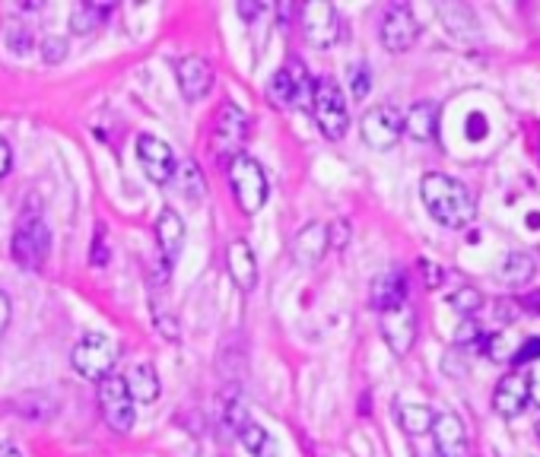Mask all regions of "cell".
Here are the masks:
<instances>
[{
    "mask_svg": "<svg viewBox=\"0 0 540 457\" xmlns=\"http://www.w3.org/2000/svg\"><path fill=\"white\" fill-rule=\"evenodd\" d=\"M347 239H350V226L344 223V219H340V223H334V226H328V242H331V248H344Z\"/></svg>",
    "mask_w": 540,
    "mask_h": 457,
    "instance_id": "obj_35",
    "label": "cell"
},
{
    "mask_svg": "<svg viewBox=\"0 0 540 457\" xmlns=\"http://www.w3.org/2000/svg\"><path fill=\"white\" fill-rule=\"evenodd\" d=\"M299 23H302V35L312 48L324 51L334 48L344 35V23H340V13L328 0H312L299 10Z\"/></svg>",
    "mask_w": 540,
    "mask_h": 457,
    "instance_id": "obj_8",
    "label": "cell"
},
{
    "mask_svg": "<svg viewBox=\"0 0 540 457\" xmlns=\"http://www.w3.org/2000/svg\"><path fill=\"white\" fill-rule=\"evenodd\" d=\"M226 267H229V277L242 292H251L258 286V258H255V248H251L245 239H232L226 248Z\"/></svg>",
    "mask_w": 540,
    "mask_h": 457,
    "instance_id": "obj_16",
    "label": "cell"
},
{
    "mask_svg": "<svg viewBox=\"0 0 540 457\" xmlns=\"http://www.w3.org/2000/svg\"><path fill=\"white\" fill-rule=\"evenodd\" d=\"M432 419H436V413H432L429 407L423 404H404L398 410V426L410 435V438H420L432 429Z\"/></svg>",
    "mask_w": 540,
    "mask_h": 457,
    "instance_id": "obj_25",
    "label": "cell"
},
{
    "mask_svg": "<svg viewBox=\"0 0 540 457\" xmlns=\"http://www.w3.org/2000/svg\"><path fill=\"white\" fill-rule=\"evenodd\" d=\"M10 166H13V153H10V143L0 137V178L10 175Z\"/></svg>",
    "mask_w": 540,
    "mask_h": 457,
    "instance_id": "obj_38",
    "label": "cell"
},
{
    "mask_svg": "<svg viewBox=\"0 0 540 457\" xmlns=\"http://www.w3.org/2000/svg\"><path fill=\"white\" fill-rule=\"evenodd\" d=\"M156 245L162 251V261L172 264L185 248V223L175 210H162L156 219Z\"/></svg>",
    "mask_w": 540,
    "mask_h": 457,
    "instance_id": "obj_19",
    "label": "cell"
},
{
    "mask_svg": "<svg viewBox=\"0 0 540 457\" xmlns=\"http://www.w3.org/2000/svg\"><path fill=\"white\" fill-rule=\"evenodd\" d=\"M0 457H20V451H16L13 445H0Z\"/></svg>",
    "mask_w": 540,
    "mask_h": 457,
    "instance_id": "obj_42",
    "label": "cell"
},
{
    "mask_svg": "<svg viewBox=\"0 0 540 457\" xmlns=\"http://www.w3.org/2000/svg\"><path fill=\"white\" fill-rule=\"evenodd\" d=\"M267 99L274 108H302V112H312L315 77L299 58H290L274 73V77H270Z\"/></svg>",
    "mask_w": 540,
    "mask_h": 457,
    "instance_id": "obj_2",
    "label": "cell"
},
{
    "mask_svg": "<svg viewBox=\"0 0 540 457\" xmlns=\"http://www.w3.org/2000/svg\"><path fill=\"white\" fill-rule=\"evenodd\" d=\"M137 159H140L143 175H147L153 185H169L175 169H178L172 146L162 137H156V134H140L137 137Z\"/></svg>",
    "mask_w": 540,
    "mask_h": 457,
    "instance_id": "obj_11",
    "label": "cell"
},
{
    "mask_svg": "<svg viewBox=\"0 0 540 457\" xmlns=\"http://www.w3.org/2000/svg\"><path fill=\"white\" fill-rule=\"evenodd\" d=\"M99 410L105 416V423L112 432L118 435H128L137 423V410H134V400L124 388V378L118 375H108L99 381Z\"/></svg>",
    "mask_w": 540,
    "mask_h": 457,
    "instance_id": "obj_9",
    "label": "cell"
},
{
    "mask_svg": "<svg viewBox=\"0 0 540 457\" xmlns=\"http://www.w3.org/2000/svg\"><path fill=\"white\" fill-rule=\"evenodd\" d=\"M452 305L458 308L461 315H467V318H474L480 308H483V292L480 289H474V286H461L455 296H452Z\"/></svg>",
    "mask_w": 540,
    "mask_h": 457,
    "instance_id": "obj_28",
    "label": "cell"
},
{
    "mask_svg": "<svg viewBox=\"0 0 540 457\" xmlns=\"http://www.w3.org/2000/svg\"><path fill=\"white\" fill-rule=\"evenodd\" d=\"M528 388H531V400H534V404H540V359L534 365V372L528 375Z\"/></svg>",
    "mask_w": 540,
    "mask_h": 457,
    "instance_id": "obj_39",
    "label": "cell"
},
{
    "mask_svg": "<svg viewBox=\"0 0 540 457\" xmlns=\"http://www.w3.org/2000/svg\"><path fill=\"white\" fill-rule=\"evenodd\" d=\"M248 137V118L239 105L223 102L220 115H216L213 134H210V150L220 162H232L236 156H242V146Z\"/></svg>",
    "mask_w": 540,
    "mask_h": 457,
    "instance_id": "obj_7",
    "label": "cell"
},
{
    "mask_svg": "<svg viewBox=\"0 0 540 457\" xmlns=\"http://www.w3.org/2000/svg\"><path fill=\"white\" fill-rule=\"evenodd\" d=\"M483 327L474 321V318H464L458 324V334H455V343L458 346H467V350H474V346H483Z\"/></svg>",
    "mask_w": 540,
    "mask_h": 457,
    "instance_id": "obj_30",
    "label": "cell"
},
{
    "mask_svg": "<svg viewBox=\"0 0 540 457\" xmlns=\"http://www.w3.org/2000/svg\"><path fill=\"white\" fill-rule=\"evenodd\" d=\"M124 388H128L131 400H137V404H153V400L159 397V375L150 362H137L128 369V375H124Z\"/></svg>",
    "mask_w": 540,
    "mask_h": 457,
    "instance_id": "obj_22",
    "label": "cell"
},
{
    "mask_svg": "<svg viewBox=\"0 0 540 457\" xmlns=\"http://www.w3.org/2000/svg\"><path fill=\"white\" fill-rule=\"evenodd\" d=\"M359 134H363L366 146L385 153L391 146H398V140L404 137V115L394 105H375L359 118Z\"/></svg>",
    "mask_w": 540,
    "mask_h": 457,
    "instance_id": "obj_10",
    "label": "cell"
},
{
    "mask_svg": "<svg viewBox=\"0 0 540 457\" xmlns=\"http://www.w3.org/2000/svg\"><path fill=\"white\" fill-rule=\"evenodd\" d=\"M429 432H432V448H436L439 457H464L467 429L458 413H436Z\"/></svg>",
    "mask_w": 540,
    "mask_h": 457,
    "instance_id": "obj_15",
    "label": "cell"
},
{
    "mask_svg": "<svg viewBox=\"0 0 540 457\" xmlns=\"http://www.w3.org/2000/svg\"><path fill=\"white\" fill-rule=\"evenodd\" d=\"M537 438H540V419H537Z\"/></svg>",
    "mask_w": 540,
    "mask_h": 457,
    "instance_id": "obj_43",
    "label": "cell"
},
{
    "mask_svg": "<svg viewBox=\"0 0 540 457\" xmlns=\"http://www.w3.org/2000/svg\"><path fill=\"white\" fill-rule=\"evenodd\" d=\"M10 318H13V305H10V296L4 289H0V337L7 334V327H10Z\"/></svg>",
    "mask_w": 540,
    "mask_h": 457,
    "instance_id": "obj_37",
    "label": "cell"
},
{
    "mask_svg": "<svg viewBox=\"0 0 540 457\" xmlns=\"http://www.w3.org/2000/svg\"><path fill=\"white\" fill-rule=\"evenodd\" d=\"M369 302L378 315L388 312V308L407 302V277L401 270H391V273H382V277L372 280V292H369Z\"/></svg>",
    "mask_w": 540,
    "mask_h": 457,
    "instance_id": "obj_20",
    "label": "cell"
},
{
    "mask_svg": "<svg viewBox=\"0 0 540 457\" xmlns=\"http://www.w3.org/2000/svg\"><path fill=\"white\" fill-rule=\"evenodd\" d=\"M534 277V258L528 251H512L499 267V280L506 286H525Z\"/></svg>",
    "mask_w": 540,
    "mask_h": 457,
    "instance_id": "obj_23",
    "label": "cell"
},
{
    "mask_svg": "<svg viewBox=\"0 0 540 457\" xmlns=\"http://www.w3.org/2000/svg\"><path fill=\"white\" fill-rule=\"evenodd\" d=\"M229 188H232V197H236L239 210L248 216L258 213L267 204V194H270L264 166L248 153H242L229 162Z\"/></svg>",
    "mask_w": 540,
    "mask_h": 457,
    "instance_id": "obj_3",
    "label": "cell"
},
{
    "mask_svg": "<svg viewBox=\"0 0 540 457\" xmlns=\"http://www.w3.org/2000/svg\"><path fill=\"white\" fill-rule=\"evenodd\" d=\"M420 270L426 273V286L429 289H436L442 280H445V270L439 264H432V261H420Z\"/></svg>",
    "mask_w": 540,
    "mask_h": 457,
    "instance_id": "obj_36",
    "label": "cell"
},
{
    "mask_svg": "<svg viewBox=\"0 0 540 457\" xmlns=\"http://www.w3.org/2000/svg\"><path fill=\"white\" fill-rule=\"evenodd\" d=\"M115 362H118V343L99 331L83 334L74 346V353H70V365H74V372L86 381L108 378L115 369Z\"/></svg>",
    "mask_w": 540,
    "mask_h": 457,
    "instance_id": "obj_6",
    "label": "cell"
},
{
    "mask_svg": "<svg viewBox=\"0 0 540 457\" xmlns=\"http://www.w3.org/2000/svg\"><path fill=\"white\" fill-rule=\"evenodd\" d=\"M175 73H178V86H182V96L188 102H201L213 89V80H216L213 64L207 58H201V54H188V58H182L175 67Z\"/></svg>",
    "mask_w": 540,
    "mask_h": 457,
    "instance_id": "obj_14",
    "label": "cell"
},
{
    "mask_svg": "<svg viewBox=\"0 0 540 457\" xmlns=\"http://www.w3.org/2000/svg\"><path fill=\"white\" fill-rule=\"evenodd\" d=\"M420 197H423L429 216L445 229H467L477 216V204H474L471 188L452 175H442V172L423 175Z\"/></svg>",
    "mask_w": 540,
    "mask_h": 457,
    "instance_id": "obj_1",
    "label": "cell"
},
{
    "mask_svg": "<svg viewBox=\"0 0 540 457\" xmlns=\"http://www.w3.org/2000/svg\"><path fill=\"white\" fill-rule=\"evenodd\" d=\"M239 435V442L255 454V457H277V445H274V438H270V432L258 423H248L236 432Z\"/></svg>",
    "mask_w": 540,
    "mask_h": 457,
    "instance_id": "obj_26",
    "label": "cell"
},
{
    "mask_svg": "<svg viewBox=\"0 0 540 457\" xmlns=\"http://www.w3.org/2000/svg\"><path fill=\"white\" fill-rule=\"evenodd\" d=\"M369 89H372V73L363 61H359L350 67V93H353V99H366Z\"/></svg>",
    "mask_w": 540,
    "mask_h": 457,
    "instance_id": "obj_31",
    "label": "cell"
},
{
    "mask_svg": "<svg viewBox=\"0 0 540 457\" xmlns=\"http://www.w3.org/2000/svg\"><path fill=\"white\" fill-rule=\"evenodd\" d=\"M382 337L394 356H407L417 343V312H413L410 299L382 312Z\"/></svg>",
    "mask_w": 540,
    "mask_h": 457,
    "instance_id": "obj_12",
    "label": "cell"
},
{
    "mask_svg": "<svg viewBox=\"0 0 540 457\" xmlns=\"http://www.w3.org/2000/svg\"><path fill=\"white\" fill-rule=\"evenodd\" d=\"M312 118L318 131L328 140H344L350 127V108L344 99V89L337 86L334 77H318L315 80V99H312Z\"/></svg>",
    "mask_w": 540,
    "mask_h": 457,
    "instance_id": "obj_4",
    "label": "cell"
},
{
    "mask_svg": "<svg viewBox=\"0 0 540 457\" xmlns=\"http://www.w3.org/2000/svg\"><path fill=\"white\" fill-rule=\"evenodd\" d=\"M4 45L13 51V54H26L32 48V29L23 26V23H10L7 32H4Z\"/></svg>",
    "mask_w": 540,
    "mask_h": 457,
    "instance_id": "obj_29",
    "label": "cell"
},
{
    "mask_svg": "<svg viewBox=\"0 0 540 457\" xmlns=\"http://www.w3.org/2000/svg\"><path fill=\"white\" fill-rule=\"evenodd\" d=\"M261 10H264L261 4H239V13H242V16H255V13H261Z\"/></svg>",
    "mask_w": 540,
    "mask_h": 457,
    "instance_id": "obj_41",
    "label": "cell"
},
{
    "mask_svg": "<svg viewBox=\"0 0 540 457\" xmlns=\"http://www.w3.org/2000/svg\"><path fill=\"white\" fill-rule=\"evenodd\" d=\"M540 359V337H534V340H525L518 346V350L512 353V362H537Z\"/></svg>",
    "mask_w": 540,
    "mask_h": 457,
    "instance_id": "obj_33",
    "label": "cell"
},
{
    "mask_svg": "<svg viewBox=\"0 0 540 457\" xmlns=\"http://www.w3.org/2000/svg\"><path fill=\"white\" fill-rule=\"evenodd\" d=\"M528 400H531L528 375L512 372V375H506V378L499 381V388H496V394H493V407H496L499 416L515 419L518 413H525Z\"/></svg>",
    "mask_w": 540,
    "mask_h": 457,
    "instance_id": "obj_17",
    "label": "cell"
},
{
    "mask_svg": "<svg viewBox=\"0 0 540 457\" xmlns=\"http://www.w3.org/2000/svg\"><path fill=\"white\" fill-rule=\"evenodd\" d=\"M420 39V23L413 10L407 4H394L388 7L385 20H382V45L391 51V54H401V51H410Z\"/></svg>",
    "mask_w": 540,
    "mask_h": 457,
    "instance_id": "obj_13",
    "label": "cell"
},
{
    "mask_svg": "<svg viewBox=\"0 0 540 457\" xmlns=\"http://www.w3.org/2000/svg\"><path fill=\"white\" fill-rule=\"evenodd\" d=\"M328 251H331V242H328V226L324 223H309L305 229H299V235L293 239V261L299 267L321 264Z\"/></svg>",
    "mask_w": 540,
    "mask_h": 457,
    "instance_id": "obj_18",
    "label": "cell"
},
{
    "mask_svg": "<svg viewBox=\"0 0 540 457\" xmlns=\"http://www.w3.org/2000/svg\"><path fill=\"white\" fill-rule=\"evenodd\" d=\"M13 261L23 270H42L51 251V229L42 213H23L13 232Z\"/></svg>",
    "mask_w": 540,
    "mask_h": 457,
    "instance_id": "obj_5",
    "label": "cell"
},
{
    "mask_svg": "<svg viewBox=\"0 0 540 457\" xmlns=\"http://www.w3.org/2000/svg\"><path fill=\"white\" fill-rule=\"evenodd\" d=\"M439 131V105L436 102H417L410 105V112L404 115V134L417 143H429Z\"/></svg>",
    "mask_w": 540,
    "mask_h": 457,
    "instance_id": "obj_21",
    "label": "cell"
},
{
    "mask_svg": "<svg viewBox=\"0 0 540 457\" xmlns=\"http://www.w3.org/2000/svg\"><path fill=\"white\" fill-rule=\"evenodd\" d=\"M67 58V42L58 39V35H48V39L42 42V61L45 64H61Z\"/></svg>",
    "mask_w": 540,
    "mask_h": 457,
    "instance_id": "obj_32",
    "label": "cell"
},
{
    "mask_svg": "<svg viewBox=\"0 0 540 457\" xmlns=\"http://www.w3.org/2000/svg\"><path fill=\"white\" fill-rule=\"evenodd\" d=\"M102 229L96 232V245H93V267H102V264H108V258H105V254H102Z\"/></svg>",
    "mask_w": 540,
    "mask_h": 457,
    "instance_id": "obj_40",
    "label": "cell"
},
{
    "mask_svg": "<svg viewBox=\"0 0 540 457\" xmlns=\"http://www.w3.org/2000/svg\"><path fill=\"white\" fill-rule=\"evenodd\" d=\"M108 10H112V7H105V4H89V0H83V4H77L74 13H70V29H74L77 35L96 32V29L105 23Z\"/></svg>",
    "mask_w": 540,
    "mask_h": 457,
    "instance_id": "obj_24",
    "label": "cell"
},
{
    "mask_svg": "<svg viewBox=\"0 0 540 457\" xmlns=\"http://www.w3.org/2000/svg\"><path fill=\"white\" fill-rule=\"evenodd\" d=\"M172 178H182V181H178V194H182L185 200H191V207L201 204V197H204V178H201V172H197L194 162H182V166L175 169Z\"/></svg>",
    "mask_w": 540,
    "mask_h": 457,
    "instance_id": "obj_27",
    "label": "cell"
},
{
    "mask_svg": "<svg viewBox=\"0 0 540 457\" xmlns=\"http://www.w3.org/2000/svg\"><path fill=\"white\" fill-rule=\"evenodd\" d=\"M153 321H156V327H159L166 340H178V337H182V334H178V321H175L169 312H153Z\"/></svg>",
    "mask_w": 540,
    "mask_h": 457,
    "instance_id": "obj_34",
    "label": "cell"
}]
</instances>
